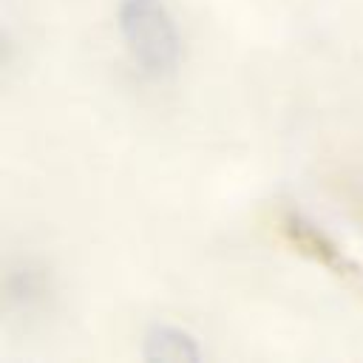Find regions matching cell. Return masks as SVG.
Wrapping results in <instances>:
<instances>
[{"instance_id":"1","label":"cell","mask_w":363,"mask_h":363,"mask_svg":"<svg viewBox=\"0 0 363 363\" xmlns=\"http://www.w3.org/2000/svg\"><path fill=\"white\" fill-rule=\"evenodd\" d=\"M119 31L130 57L150 77H167L179 65L182 40L173 17L159 0H122Z\"/></svg>"},{"instance_id":"2","label":"cell","mask_w":363,"mask_h":363,"mask_svg":"<svg viewBox=\"0 0 363 363\" xmlns=\"http://www.w3.org/2000/svg\"><path fill=\"white\" fill-rule=\"evenodd\" d=\"M145 360L150 363H199L201 349L196 337L179 326L156 323L145 335Z\"/></svg>"},{"instance_id":"3","label":"cell","mask_w":363,"mask_h":363,"mask_svg":"<svg viewBox=\"0 0 363 363\" xmlns=\"http://www.w3.org/2000/svg\"><path fill=\"white\" fill-rule=\"evenodd\" d=\"M284 233H286V238H289L301 252L312 255L315 261H320V264H326V267H335V269H340L343 275H354V272H357L354 264L346 261V258L340 255V250H335V244H332L320 230H315L312 224L301 221L298 216H289V218L284 221Z\"/></svg>"}]
</instances>
